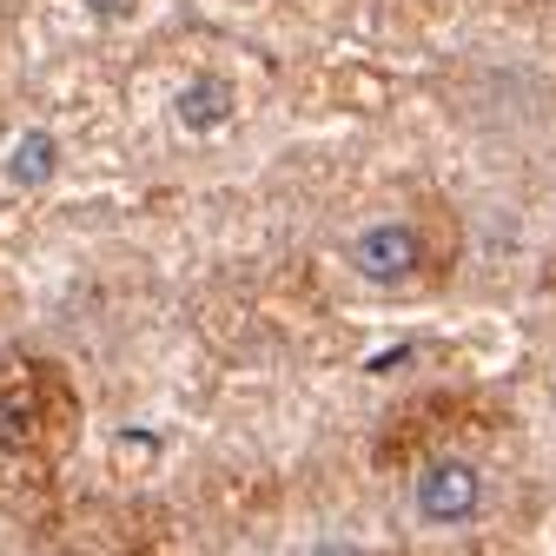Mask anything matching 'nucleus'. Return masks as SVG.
I'll list each match as a JSON object with an SVG mask.
<instances>
[{
    "label": "nucleus",
    "instance_id": "nucleus-1",
    "mask_svg": "<svg viewBox=\"0 0 556 556\" xmlns=\"http://www.w3.org/2000/svg\"><path fill=\"white\" fill-rule=\"evenodd\" d=\"M410 504H417V517H425L431 530L470 523V517L483 510V477H477V464H464V457H438V464L417 470Z\"/></svg>",
    "mask_w": 556,
    "mask_h": 556
},
{
    "label": "nucleus",
    "instance_id": "nucleus-2",
    "mask_svg": "<svg viewBox=\"0 0 556 556\" xmlns=\"http://www.w3.org/2000/svg\"><path fill=\"white\" fill-rule=\"evenodd\" d=\"M344 258H352V265L371 278V286H397V278H410V271H417L425 245H417V232H410V226H397V219H378V226L352 232Z\"/></svg>",
    "mask_w": 556,
    "mask_h": 556
},
{
    "label": "nucleus",
    "instance_id": "nucleus-3",
    "mask_svg": "<svg viewBox=\"0 0 556 556\" xmlns=\"http://www.w3.org/2000/svg\"><path fill=\"white\" fill-rule=\"evenodd\" d=\"M232 106H239V93H232V80H219V74H192V80L179 87V100H173V113H179L186 132H213V126H226Z\"/></svg>",
    "mask_w": 556,
    "mask_h": 556
},
{
    "label": "nucleus",
    "instance_id": "nucleus-4",
    "mask_svg": "<svg viewBox=\"0 0 556 556\" xmlns=\"http://www.w3.org/2000/svg\"><path fill=\"white\" fill-rule=\"evenodd\" d=\"M53 166H60V139H53V132H40V126L21 139L14 153H8V179H14V186H47V179H53Z\"/></svg>",
    "mask_w": 556,
    "mask_h": 556
},
{
    "label": "nucleus",
    "instance_id": "nucleus-5",
    "mask_svg": "<svg viewBox=\"0 0 556 556\" xmlns=\"http://www.w3.org/2000/svg\"><path fill=\"white\" fill-rule=\"evenodd\" d=\"M132 8H139V0H87V14H93V21H126Z\"/></svg>",
    "mask_w": 556,
    "mask_h": 556
},
{
    "label": "nucleus",
    "instance_id": "nucleus-6",
    "mask_svg": "<svg viewBox=\"0 0 556 556\" xmlns=\"http://www.w3.org/2000/svg\"><path fill=\"white\" fill-rule=\"evenodd\" d=\"M318 556H365V549H358V543H344V549H338V543H318Z\"/></svg>",
    "mask_w": 556,
    "mask_h": 556
}]
</instances>
